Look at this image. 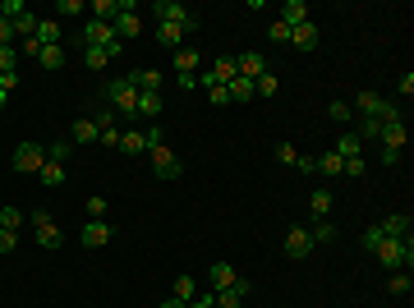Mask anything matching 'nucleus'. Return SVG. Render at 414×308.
I'll use <instances>...</instances> for the list:
<instances>
[{
  "label": "nucleus",
  "instance_id": "nucleus-47",
  "mask_svg": "<svg viewBox=\"0 0 414 308\" xmlns=\"http://www.w3.org/2000/svg\"><path fill=\"white\" fill-rule=\"evenodd\" d=\"M14 32H19V37H32V32H37V14H23V19H14Z\"/></svg>",
  "mask_w": 414,
  "mask_h": 308
},
{
  "label": "nucleus",
  "instance_id": "nucleus-23",
  "mask_svg": "<svg viewBox=\"0 0 414 308\" xmlns=\"http://www.w3.org/2000/svg\"><path fill=\"white\" fill-rule=\"evenodd\" d=\"M308 207H313L318 221H327V216H332V189H313V193H308Z\"/></svg>",
  "mask_w": 414,
  "mask_h": 308
},
{
  "label": "nucleus",
  "instance_id": "nucleus-3",
  "mask_svg": "<svg viewBox=\"0 0 414 308\" xmlns=\"http://www.w3.org/2000/svg\"><path fill=\"white\" fill-rule=\"evenodd\" d=\"M10 166H14L19 175H37V170L46 166V147H37V143H19L14 156H10Z\"/></svg>",
  "mask_w": 414,
  "mask_h": 308
},
{
  "label": "nucleus",
  "instance_id": "nucleus-30",
  "mask_svg": "<svg viewBox=\"0 0 414 308\" xmlns=\"http://www.w3.org/2000/svg\"><path fill=\"white\" fill-rule=\"evenodd\" d=\"M318 170H322V175H327V180H336L341 170H345V161H341L336 152H322V156H318Z\"/></svg>",
  "mask_w": 414,
  "mask_h": 308
},
{
  "label": "nucleus",
  "instance_id": "nucleus-38",
  "mask_svg": "<svg viewBox=\"0 0 414 308\" xmlns=\"http://www.w3.org/2000/svg\"><path fill=\"white\" fill-rule=\"evenodd\" d=\"M327 115H332V120H336V124H350V120H354L350 102H332V106H327Z\"/></svg>",
  "mask_w": 414,
  "mask_h": 308
},
{
  "label": "nucleus",
  "instance_id": "nucleus-27",
  "mask_svg": "<svg viewBox=\"0 0 414 308\" xmlns=\"http://www.w3.org/2000/svg\"><path fill=\"white\" fill-rule=\"evenodd\" d=\"M37 180H42L46 189H60L65 185V166H60V161H46V166L37 170Z\"/></svg>",
  "mask_w": 414,
  "mask_h": 308
},
{
  "label": "nucleus",
  "instance_id": "nucleus-8",
  "mask_svg": "<svg viewBox=\"0 0 414 308\" xmlns=\"http://www.w3.org/2000/svg\"><path fill=\"white\" fill-rule=\"evenodd\" d=\"M308 253H313V239H308V230H304V226H290V230H286V258L304 262Z\"/></svg>",
  "mask_w": 414,
  "mask_h": 308
},
{
  "label": "nucleus",
  "instance_id": "nucleus-36",
  "mask_svg": "<svg viewBox=\"0 0 414 308\" xmlns=\"http://www.w3.org/2000/svg\"><path fill=\"white\" fill-rule=\"evenodd\" d=\"M28 14V5H23V0H0V19H10V23H14V19H23Z\"/></svg>",
  "mask_w": 414,
  "mask_h": 308
},
{
  "label": "nucleus",
  "instance_id": "nucleus-37",
  "mask_svg": "<svg viewBox=\"0 0 414 308\" xmlns=\"http://www.w3.org/2000/svg\"><path fill=\"white\" fill-rule=\"evenodd\" d=\"M143 147L152 152V147H166V129L161 124H148V134H143Z\"/></svg>",
  "mask_w": 414,
  "mask_h": 308
},
{
  "label": "nucleus",
  "instance_id": "nucleus-34",
  "mask_svg": "<svg viewBox=\"0 0 414 308\" xmlns=\"http://www.w3.org/2000/svg\"><path fill=\"white\" fill-rule=\"evenodd\" d=\"M207 74H212L216 83H230V78H235V60H230V56H221V60H216Z\"/></svg>",
  "mask_w": 414,
  "mask_h": 308
},
{
  "label": "nucleus",
  "instance_id": "nucleus-49",
  "mask_svg": "<svg viewBox=\"0 0 414 308\" xmlns=\"http://www.w3.org/2000/svg\"><path fill=\"white\" fill-rule=\"evenodd\" d=\"M88 221H106V198H88Z\"/></svg>",
  "mask_w": 414,
  "mask_h": 308
},
{
  "label": "nucleus",
  "instance_id": "nucleus-1",
  "mask_svg": "<svg viewBox=\"0 0 414 308\" xmlns=\"http://www.w3.org/2000/svg\"><path fill=\"white\" fill-rule=\"evenodd\" d=\"M106 102H111V110H115L120 120H138V115H134V106H138V88L129 83V78H111V83H106Z\"/></svg>",
  "mask_w": 414,
  "mask_h": 308
},
{
  "label": "nucleus",
  "instance_id": "nucleus-46",
  "mask_svg": "<svg viewBox=\"0 0 414 308\" xmlns=\"http://www.w3.org/2000/svg\"><path fill=\"white\" fill-rule=\"evenodd\" d=\"M368 170V152L364 156H350V161H345V170H341V175H354V180H359V175H364Z\"/></svg>",
  "mask_w": 414,
  "mask_h": 308
},
{
  "label": "nucleus",
  "instance_id": "nucleus-9",
  "mask_svg": "<svg viewBox=\"0 0 414 308\" xmlns=\"http://www.w3.org/2000/svg\"><path fill=\"white\" fill-rule=\"evenodd\" d=\"M249 294H253V285H249L244 276L235 281V285H230V290H212V299H216V308H244V299Z\"/></svg>",
  "mask_w": 414,
  "mask_h": 308
},
{
  "label": "nucleus",
  "instance_id": "nucleus-25",
  "mask_svg": "<svg viewBox=\"0 0 414 308\" xmlns=\"http://www.w3.org/2000/svg\"><path fill=\"white\" fill-rule=\"evenodd\" d=\"M88 10H92V19H97V23H115V14H120V0H92Z\"/></svg>",
  "mask_w": 414,
  "mask_h": 308
},
{
  "label": "nucleus",
  "instance_id": "nucleus-53",
  "mask_svg": "<svg viewBox=\"0 0 414 308\" xmlns=\"http://www.w3.org/2000/svg\"><path fill=\"white\" fill-rule=\"evenodd\" d=\"M10 42H14V23H10V19H0V47H10Z\"/></svg>",
  "mask_w": 414,
  "mask_h": 308
},
{
  "label": "nucleus",
  "instance_id": "nucleus-41",
  "mask_svg": "<svg viewBox=\"0 0 414 308\" xmlns=\"http://www.w3.org/2000/svg\"><path fill=\"white\" fill-rule=\"evenodd\" d=\"M410 285H414L410 272H391V294H410Z\"/></svg>",
  "mask_w": 414,
  "mask_h": 308
},
{
  "label": "nucleus",
  "instance_id": "nucleus-13",
  "mask_svg": "<svg viewBox=\"0 0 414 308\" xmlns=\"http://www.w3.org/2000/svg\"><path fill=\"white\" fill-rule=\"evenodd\" d=\"M308 19H313L308 0H286V5H281V23H286V28H299V23H308Z\"/></svg>",
  "mask_w": 414,
  "mask_h": 308
},
{
  "label": "nucleus",
  "instance_id": "nucleus-40",
  "mask_svg": "<svg viewBox=\"0 0 414 308\" xmlns=\"http://www.w3.org/2000/svg\"><path fill=\"white\" fill-rule=\"evenodd\" d=\"M194 294H198V285H194V276H180V281H175V299H184V304H189Z\"/></svg>",
  "mask_w": 414,
  "mask_h": 308
},
{
  "label": "nucleus",
  "instance_id": "nucleus-42",
  "mask_svg": "<svg viewBox=\"0 0 414 308\" xmlns=\"http://www.w3.org/2000/svg\"><path fill=\"white\" fill-rule=\"evenodd\" d=\"M267 37H272L276 47H290V28H286V23H281V19H276L272 28H267Z\"/></svg>",
  "mask_w": 414,
  "mask_h": 308
},
{
  "label": "nucleus",
  "instance_id": "nucleus-52",
  "mask_svg": "<svg viewBox=\"0 0 414 308\" xmlns=\"http://www.w3.org/2000/svg\"><path fill=\"white\" fill-rule=\"evenodd\" d=\"M378 244H382V226H368V230H364V248L373 253Z\"/></svg>",
  "mask_w": 414,
  "mask_h": 308
},
{
  "label": "nucleus",
  "instance_id": "nucleus-18",
  "mask_svg": "<svg viewBox=\"0 0 414 308\" xmlns=\"http://www.w3.org/2000/svg\"><path fill=\"white\" fill-rule=\"evenodd\" d=\"M207 281H212V290H230V285L240 281V272H235L230 262H212V267H207Z\"/></svg>",
  "mask_w": 414,
  "mask_h": 308
},
{
  "label": "nucleus",
  "instance_id": "nucleus-22",
  "mask_svg": "<svg viewBox=\"0 0 414 308\" xmlns=\"http://www.w3.org/2000/svg\"><path fill=\"white\" fill-rule=\"evenodd\" d=\"M32 60L42 64V69H51V74H56V69L65 64V47H37V56H32Z\"/></svg>",
  "mask_w": 414,
  "mask_h": 308
},
{
  "label": "nucleus",
  "instance_id": "nucleus-11",
  "mask_svg": "<svg viewBox=\"0 0 414 308\" xmlns=\"http://www.w3.org/2000/svg\"><path fill=\"white\" fill-rule=\"evenodd\" d=\"M161 106H166V102H161V93H138L134 115H138V120H148V124H157V120H161Z\"/></svg>",
  "mask_w": 414,
  "mask_h": 308
},
{
  "label": "nucleus",
  "instance_id": "nucleus-6",
  "mask_svg": "<svg viewBox=\"0 0 414 308\" xmlns=\"http://www.w3.org/2000/svg\"><path fill=\"white\" fill-rule=\"evenodd\" d=\"M148 161H152V175H157V180H180V175H184V161L170 152V147H152V152H148Z\"/></svg>",
  "mask_w": 414,
  "mask_h": 308
},
{
  "label": "nucleus",
  "instance_id": "nucleus-19",
  "mask_svg": "<svg viewBox=\"0 0 414 308\" xmlns=\"http://www.w3.org/2000/svg\"><path fill=\"white\" fill-rule=\"evenodd\" d=\"M382 235L387 239H410V212H391L382 221Z\"/></svg>",
  "mask_w": 414,
  "mask_h": 308
},
{
  "label": "nucleus",
  "instance_id": "nucleus-4",
  "mask_svg": "<svg viewBox=\"0 0 414 308\" xmlns=\"http://www.w3.org/2000/svg\"><path fill=\"white\" fill-rule=\"evenodd\" d=\"M28 226L37 230V244H42V248H60V239H65V235H60V226L51 221V212H42V207H32Z\"/></svg>",
  "mask_w": 414,
  "mask_h": 308
},
{
  "label": "nucleus",
  "instance_id": "nucleus-31",
  "mask_svg": "<svg viewBox=\"0 0 414 308\" xmlns=\"http://www.w3.org/2000/svg\"><path fill=\"white\" fill-rule=\"evenodd\" d=\"M276 93H281V78H276L272 69H267V74H262L258 83H253V97H276Z\"/></svg>",
  "mask_w": 414,
  "mask_h": 308
},
{
  "label": "nucleus",
  "instance_id": "nucleus-54",
  "mask_svg": "<svg viewBox=\"0 0 414 308\" xmlns=\"http://www.w3.org/2000/svg\"><path fill=\"white\" fill-rule=\"evenodd\" d=\"M0 88H5V93H14V88H19V69H10V74H0Z\"/></svg>",
  "mask_w": 414,
  "mask_h": 308
},
{
  "label": "nucleus",
  "instance_id": "nucleus-26",
  "mask_svg": "<svg viewBox=\"0 0 414 308\" xmlns=\"http://www.w3.org/2000/svg\"><path fill=\"white\" fill-rule=\"evenodd\" d=\"M83 64H88L92 74H102V69L111 64V51L106 47H83Z\"/></svg>",
  "mask_w": 414,
  "mask_h": 308
},
{
  "label": "nucleus",
  "instance_id": "nucleus-55",
  "mask_svg": "<svg viewBox=\"0 0 414 308\" xmlns=\"http://www.w3.org/2000/svg\"><path fill=\"white\" fill-rule=\"evenodd\" d=\"M295 170H299V175H308V170H318V156H299V161H295Z\"/></svg>",
  "mask_w": 414,
  "mask_h": 308
},
{
  "label": "nucleus",
  "instance_id": "nucleus-29",
  "mask_svg": "<svg viewBox=\"0 0 414 308\" xmlns=\"http://www.w3.org/2000/svg\"><path fill=\"white\" fill-rule=\"evenodd\" d=\"M308 239H313V248H318V244H332V239H336V226H332V216H327V221H318V226L308 230Z\"/></svg>",
  "mask_w": 414,
  "mask_h": 308
},
{
  "label": "nucleus",
  "instance_id": "nucleus-16",
  "mask_svg": "<svg viewBox=\"0 0 414 308\" xmlns=\"http://www.w3.org/2000/svg\"><path fill=\"white\" fill-rule=\"evenodd\" d=\"M318 47V23L308 19V23H299V28H290V51H313Z\"/></svg>",
  "mask_w": 414,
  "mask_h": 308
},
{
  "label": "nucleus",
  "instance_id": "nucleus-32",
  "mask_svg": "<svg viewBox=\"0 0 414 308\" xmlns=\"http://www.w3.org/2000/svg\"><path fill=\"white\" fill-rule=\"evenodd\" d=\"M19 226H23V212H19L14 202H5L0 207V230H19Z\"/></svg>",
  "mask_w": 414,
  "mask_h": 308
},
{
  "label": "nucleus",
  "instance_id": "nucleus-2",
  "mask_svg": "<svg viewBox=\"0 0 414 308\" xmlns=\"http://www.w3.org/2000/svg\"><path fill=\"white\" fill-rule=\"evenodd\" d=\"M148 14H152L157 23H180L184 32H194V28H198V14H189L180 0H157V5H148Z\"/></svg>",
  "mask_w": 414,
  "mask_h": 308
},
{
  "label": "nucleus",
  "instance_id": "nucleus-12",
  "mask_svg": "<svg viewBox=\"0 0 414 308\" xmlns=\"http://www.w3.org/2000/svg\"><path fill=\"white\" fill-rule=\"evenodd\" d=\"M129 83H134L138 93H161V69H152V64H143V69H134V74H124Z\"/></svg>",
  "mask_w": 414,
  "mask_h": 308
},
{
  "label": "nucleus",
  "instance_id": "nucleus-14",
  "mask_svg": "<svg viewBox=\"0 0 414 308\" xmlns=\"http://www.w3.org/2000/svg\"><path fill=\"white\" fill-rule=\"evenodd\" d=\"M382 147L387 152H405V147H410V129H405V120L400 124H382Z\"/></svg>",
  "mask_w": 414,
  "mask_h": 308
},
{
  "label": "nucleus",
  "instance_id": "nucleus-10",
  "mask_svg": "<svg viewBox=\"0 0 414 308\" xmlns=\"http://www.w3.org/2000/svg\"><path fill=\"white\" fill-rule=\"evenodd\" d=\"M170 69H175V78L198 74V69H203V56H198V51H189V47H180V51H170Z\"/></svg>",
  "mask_w": 414,
  "mask_h": 308
},
{
  "label": "nucleus",
  "instance_id": "nucleus-24",
  "mask_svg": "<svg viewBox=\"0 0 414 308\" xmlns=\"http://www.w3.org/2000/svg\"><path fill=\"white\" fill-rule=\"evenodd\" d=\"M350 110H359V115H378V110H382V97L373 93V88H364V93L354 97V106Z\"/></svg>",
  "mask_w": 414,
  "mask_h": 308
},
{
  "label": "nucleus",
  "instance_id": "nucleus-50",
  "mask_svg": "<svg viewBox=\"0 0 414 308\" xmlns=\"http://www.w3.org/2000/svg\"><path fill=\"white\" fill-rule=\"evenodd\" d=\"M88 5L83 0H56V14H83Z\"/></svg>",
  "mask_w": 414,
  "mask_h": 308
},
{
  "label": "nucleus",
  "instance_id": "nucleus-57",
  "mask_svg": "<svg viewBox=\"0 0 414 308\" xmlns=\"http://www.w3.org/2000/svg\"><path fill=\"white\" fill-rule=\"evenodd\" d=\"M400 93H405V97H414V74H410V69L400 74Z\"/></svg>",
  "mask_w": 414,
  "mask_h": 308
},
{
  "label": "nucleus",
  "instance_id": "nucleus-45",
  "mask_svg": "<svg viewBox=\"0 0 414 308\" xmlns=\"http://www.w3.org/2000/svg\"><path fill=\"white\" fill-rule=\"evenodd\" d=\"M207 102H212V106H230V88H226V83L207 88Z\"/></svg>",
  "mask_w": 414,
  "mask_h": 308
},
{
  "label": "nucleus",
  "instance_id": "nucleus-56",
  "mask_svg": "<svg viewBox=\"0 0 414 308\" xmlns=\"http://www.w3.org/2000/svg\"><path fill=\"white\" fill-rule=\"evenodd\" d=\"M189 308H216V299H212V294H194V299H189Z\"/></svg>",
  "mask_w": 414,
  "mask_h": 308
},
{
  "label": "nucleus",
  "instance_id": "nucleus-48",
  "mask_svg": "<svg viewBox=\"0 0 414 308\" xmlns=\"http://www.w3.org/2000/svg\"><path fill=\"white\" fill-rule=\"evenodd\" d=\"M14 64H19V51L14 47H0V74H10Z\"/></svg>",
  "mask_w": 414,
  "mask_h": 308
},
{
  "label": "nucleus",
  "instance_id": "nucleus-28",
  "mask_svg": "<svg viewBox=\"0 0 414 308\" xmlns=\"http://www.w3.org/2000/svg\"><path fill=\"white\" fill-rule=\"evenodd\" d=\"M226 88H230V102H253V83H249V78H240V74H235V78L226 83Z\"/></svg>",
  "mask_w": 414,
  "mask_h": 308
},
{
  "label": "nucleus",
  "instance_id": "nucleus-35",
  "mask_svg": "<svg viewBox=\"0 0 414 308\" xmlns=\"http://www.w3.org/2000/svg\"><path fill=\"white\" fill-rule=\"evenodd\" d=\"M97 134H102V129H97V120H78L74 124V143H97Z\"/></svg>",
  "mask_w": 414,
  "mask_h": 308
},
{
  "label": "nucleus",
  "instance_id": "nucleus-17",
  "mask_svg": "<svg viewBox=\"0 0 414 308\" xmlns=\"http://www.w3.org/2000/svg\"><path fill=\"white\" fill-rule=\"evenodd\" d=\"M32 42H37V47H60V19H37Z\"/></svg>",
  "mask_w": 414,
  "mask_h": 308
},
{
  "label": "nucleus",
  "instance_id": "nucleus-21",
  "mask_svg": "<svg viewBox=\"0 0 414 308\" xmlns=\"http://www.w3.org/2000/svg\"><path fill=\"white\" fill-rule=\"evenodd\" d=\"M332 152H336L341 161H350V156H364V143H359V139L350 134V129H345V134L336 139V147H332Z\"/></svg>",
  "mask_w": 414,
  "mask_h": 308
},
{
  "label": "nucleus",
  "instance_id": "nucleus-39",
  "mask_svg": "<svg viewBox=\"0 0 414 308\" xmlns=\"http://www.w3.org/2000/svg\"><path fill=\"white\" fill-rule=\"evenodd\" d=\"M97 143H102L106 152H120V129H115V124H111V129H102V134H97Z\"/></svg>",
  "mask_w": 414,
  "mask_h": 308
},
{
  "label": "nucleus",
  "instance_id": "nucleus-20",
  "mask_svg": "<svg viewBox=\"0 0 414 308\" xmlns=\"http://www.w3.org/2000/svg\"><path fill=\"white\" fill-rule=\"evenodd\" d=\"M157 42H161L166 51H180L184 47V28L180 23H157Z\"/></svg>",
  "mask_w": 414,
  "mask_h": 308
},
{
  "label": "nucleus",
  "instance_id": "nucleus-33",
  "mask_svg": "<svg viewBox=\"0 0 414 308\" xmlns=\"http://www.w3.org/2000/svg\"><path fill=\"white\" fill-rule=\"evenodd\" d=\"M120 152H129V156H143V152H148V147H143V134H138V129L120 134Z\"/></svg>",
  "mask_w": 414,
  "mask_h": 308
},
{
  "label": "nucleus",
  "instance_id": "nucleus-51",
  "mask_svg": "<svg viewBox=\"0 0 414 308\" xmlns=\"http://www.w3.org/2000/svg\"><path fill=\"white\" fill-rule=\"evenodd\" d=\"M14 244H19V230H0V258L14 253Z\"/></svg>",
  "mask_w": 414,
  "mask_h": 308
},
{
  "label": "nucleus",
  "instance_id": "nucleus-59",
  "mask_svg": "<svg viewBox=\"0 0 414 308\" xmlns=\"http://www.w3.org/2000/svg\"><path fill=\"white\" fill-rule=\"evenodd\" d=\"M5 106H10V93H5V88H0V110H5Z\"/></svg>",
  "mask_w": 414,
  "mask_h": 308
},
{
  "label": "nucleus",
  "instance_id": "nucleus-5",
  "mask_svg": "<svg viewBox=\"0 0 414 308\" xmlns=\"http://www.w3.org/2000/svg\"><path fill=\"white\" fill-rule=\"evenodd\" d=\"M111 32H115L120 42H129V37H138V32H143V19H138V5H134V0H120V14H115Z\"/></svg>",
  "mask_w": 414,
  "mask_h": 308
},
{
  "label": "nucleus",
  "instance_id": "nucleus-7",
  "mask_svg": "<svg viewBox=\"0 0 414 308\" xmlns=\"http://www.w3.org/2000/svg\"><path fill=\"white\" fill-rule=\"evenodd\" d=\"M235 74L249 78V83H258L267 74V60H262V51H244V56H235Z\"/></svg>",
  "mask_w": 414,
  "mask_h": 308
},
{
  "label": "nucleus",
  "instance_id": "nucleus-44",
  "mask_svg": "<svg viewBox=\"0 0 414 308\" xmlns=\"http://www.w3.org/2000/svg\"><path fill=\"white\" fill-rule=\"evenodd\" d=\"M69 152H74V143H51V147H46V161H65V156H69Z\"/></svg>",
  "mask_w": 414,
  "mask_h": 308
},
{
  "label": "nucleus",
  "instance_id": "nucleus-58",
  "mask_svg": "<svg viewBox=\"0 0 414 308\" xmlns=\"http://www.w3.org/2000/svg\"><path fill=\"white\" fill-rule=\"evenodd\" d=\"M157 308H189V304H184V299H175V294H170V299H161V304H157Z\"/></svg>",
  "mask_w": 414,
  "mask_h": 308
},
{
  "label": "nucleus",
  "instance_id": "nucleus-15",
  "mask_svg": "<svg viewBox=\"0 0 414 308\" xmlns=\"http://www.w3.org/2000/svg\"><path fill=\"white\" fill-rule=\"evenodd\" d=\"M111 235H115V230H111L106 221H88V226L78 230V239H83L88 248H102V244H111Z\"/></svg>",
  "mask_w": 414,
  "mask_h": 308
},
{
  "label": "nucleus",
  "instance_id": "nucleus-43",
  "mask_svg": "<svg viewBox=\"0 0 414 308\" xmlns=\"http://www.w3.org/2000/svg\"><path fill=\"white\" fill-rule=\"evenodd\" d=\"M276 161H281V166H295V161H299L295 143H276Z\"/></svg>",
  "mask_w": 414,
  "mask_h": 308
}]
</instances>
